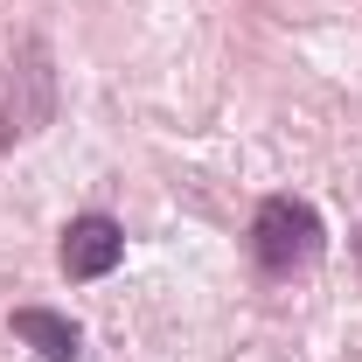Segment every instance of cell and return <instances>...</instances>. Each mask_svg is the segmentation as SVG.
<instances>
[{"instance_id":"obj_4","label":"cell","mask_w":362,"mask_h":362,"mask_svg":"<svg viewBox=\"0 0 362 362\" xmlns=\"http://www.w3.org/2000/svg\"><path fill=\"white\" fill-rule=\"evenodd\" d=\"M14 334H21L42 362H77L84 356V327H77L70 314H49V307H14Z\"/></svg>"},{"instance_id":"obj_3","label":"cell","mask_w":362,"mask_h":362,"mask_svg":"<svg viewBox=\"0 0 362 362\" xmlns=\"http://www.w3.org/2000/svg\"><path fill=\"white\" fill-rule=\"evenodd\" d=\"M56 258H63V279H105V272H119V258H126V230H119V216H105V209L70 216Z\"/></svg>"},{"instance_id":"obj_2","label":"cell","mask_w":362,"mask_h":362,"mask_svg":"<svg viewBox=\"0 0 362 362\" xmlns=\"http://www.w3.org/2000/svg\"><path fill=\"white\" fill-rule=\"evenodd\" d=\"M320 216L314 202H300V195H265L258 202V216H251V258H258V272H272V279H286V272H307L320 258Z\"/></svg>"},{"instance_id":"obj_1","label":"cell","mask_w":362,"mask_h":362,"mask_svg":"<svg viewBox=\"0 0 362 362\" xmlns=\"http://www.w3.org/2000/svg\"><path fill=\"white\" fill-rule=\"evenodd\" d=\"M56 126V49L42 35H21L0 63V153Z\"/></svg>"}]
</instances>
